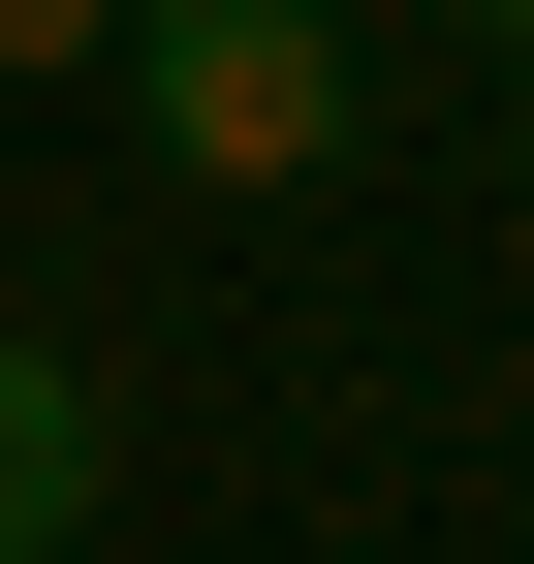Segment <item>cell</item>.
<instances>
[{
	"instance_id": "cell-2",
	"label": "cell",
	"mask_w": 534,
	"mask_h": 564,
	"mask_svg": "<svg viewBox=\"0 0 534 564\" xmlns=\"http://www.w3.org/2000/svg\"><path fill=\"white\" fill-rule=\"evenodd\" d=\"M63 533H95V377L0 314V564H63Z\"/></svg>"
},
{
	"instance_id": "cell-1",
	"label": "cell",
	"mask_w": 534,
	"mask_h": 564,
	"mask_svg": "<svg viewBox=\"0 0 534 564\" xmlns=\"http://www.w3.org/2000/svg\"><path fill=\"white\" fill-rule=\"evenodd\" d=\"M126 95H158V188H346V126H377V32L346 0H126Z\"/></svg>"
},
{
	"instance_id": "cell-3",
	"label": "cell",
	"mask_w": 534,
	"mask_h": 564,
	"mask_svg": "<svg viewBox=\"0 0 534 564\" xmlns=\"http://www.w3.org/2000/svg\"><path fill=\"white\" fill-rule=\"evenodd\" d=\"M95 32H126V0H0V95H32V63H95Z\"/></svg>"
},
{
	"instance_id": "cell-4",
	"label": "cell",
	"mask_w": 534,
	"mask_h": 564,
	"mask_svg": "<svg viewBox=\"0 0 534 564\" xmlns=\"http://www.w3.org/2000/svg\"><path fill=\"white\" fill-rule=\"evenodd\" d=\"M440 32H534V0H440Z\"/></svg>"
},
{
	"instance_id": "cell-5",
	"label": "cell",
	"mask_w": 534,
	"mask_h": 564,
	"mask_svg": "<svg viewBox=\"0 0 534 564\" xmlns=\"http://www.w3.org/2000/svg\"><path fill=\"white\" fill-rule=\"evenodd\" d=\"M503 188H534V95H503Z\"/></svg>"
}]
</instances>
